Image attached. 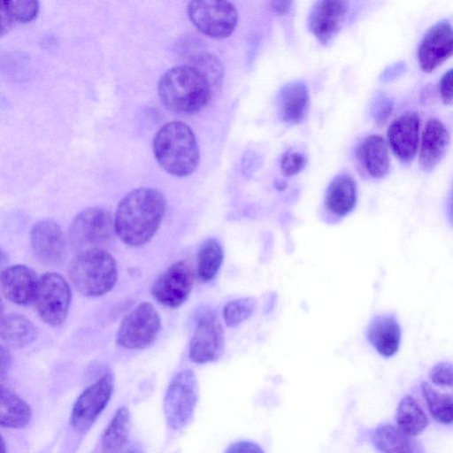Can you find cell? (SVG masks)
<instances>
[{
	"instance_id": "obj_28",
	"label": "cell",
	"mask_w": 453,
	"mask_h": 453,
	"mask_svg": "<svg viewBox=\"0 0 453 453\" xmlns=\"http://www.w3.org/2000/svg\"><path fill=\"white\" fill-rule=\"evenodd\" d=\"M224 258V250L214 238L206 239L197 254V275L201 281L211 280L219 272Z\"/></svg>"
},
{
	"instance_id": "obj_20",
	"label": "cell",
	"mask_w": 453,
	"mask_h": 453,
	"mask_svg": "<svg viewBox=\"0 0 453 453\" xmlns=\"http://www.w3.org/2000/svg\"><path fill=\"white\" fill-rule=\"evenodd\" d=\"M449 134L443 123L430 119L423 130L419 149V165L425 171L434 169L444 157Z\"/></svg>"
},
{
	"instance_id": "obj_9",
	"label": "cell",
	"mask_w": 453,
	"mask_h": 453,
	"mask_svg": "<svg viewBox=\"0 0 453 453\" xmlns=\"http://www.w3.org/2000/svg\"><path fill=\"white\" fill-rule=\"evenodd\" d=\"M71 298V288L66 280L59 273H46L38 280L34 304L45 323L58 326L67 317Z\"/></svg>"
},
{
	"instance_id": "obj_30",
	"label": "cell",
	"mask_w": 453,
	"mask_h": 453,
	"mask_svg": "<svg viewBox=\"0 0 453 453\" xmlns=\"http://www.w3.org/2000/svg\"><path fill=\"white\" fill-rule=\"evenodd\" d=\"M257 300L254 297H242L228 302L223 308V319L228 327H234L254 312Z\"/></svg>"
},
{
	"instance_id": "obj_6",
	"label": "cell",
	"mask_w": 453,
	"mask_h": 453,
	"mask_svg": "<svg viewBox=\"0 0 453 453\" xmlns=\"http://www.w3.org/2000/svg\"><path fill=\"white\" fill-rule=\"evenodd\" d=\"M114 218L104 207H90L80 211L71 222L68 230L73 250L81 252L103 249L112 238Z\"/></svg>"
},
{
	"instance_id": "obj_23",
	"label": "cell",
	"mask_w": 453,
	"mask_h": 453,
	"mask_svg": "<svg viewBox=\"0 0 453 453\" xmlns=\"http://www.w3.org/2000/svg\"><path fill=\"white\" fill-rule=\"evenodd\" d=\"M131 417L129 410L121 406L116 410L104 431L101 439V453H119L130 441Z\"/></svg>"
},
{
	"instance_id": "obj_3",
	"label": "cell",
	"mask_w": 453,
	"mask_h": 453,
	"mask_svg": "<svg viewBox=\"0 0 453 453\" xmlns=\"http://www.w3.org/2000/svg\"><path fill=\"white\" fill-rule=\"evenodd\" d=\"M152 147L159 165L173 176H188L198 165L199 148L196 136L183 122L165 124L155 134Z\"/></svg>"
},
{
	"instance_id": "obj_10",
	"label": "cell",
	"mask_w": 453,
	"mask_h": 453,
	"mask_svg": "<svg viewBox=\"0 0 453 453\" xmlns=\"http://www.w3.org/2000/svg\"><path fill=\"white\" fill-rule=\"evenodd\" d=\"M114 376L107 372L88 386L72 409L70 424L79 432H87L108 405L114 391Z\"/></svg>"
},
{
	"instance_id": "obj_42",
	"label": "cell",
	"mask_w": 453,
	"mask_h": 453,
	"mask_svg": "<svg viewBox=\"0 0 453 453\" xmlns=\"http://www.w3.org/2000/svg\"><path fill=\"white\" fill-rule=\"evenodd\" d=\"M0 453H6V446L3 437L0 434Z\"/></svg>"
},
{
	"instance_id": "obj_15",
	"label": "cell",
	"mask_w": 453,
	"mask_h": 453,
	"mask_svg": "<svg viewBox=\"0 0 453 453\" xmlns=\"http://www.w3.org/2000/svg\"><path fill=\"white\" fill-rule=\"evenodd\" d=\"M452 36V27L448 20L439 21L428 29L418 50V63L423 71H434L451 56Z\"/></svg>"
},
{
	"instance_id": "obj_22",
	"label": "cell",
	"mask_w": 453,
	"mask_h": 453,
	"mask_svg": "<svg viewBox=\"0 0 453 453\" xmlns=\"http://www.w3.org/2000/svg\"><path fill=\"white\" fill-rule=\"evenodd\" d=\"M357 158L366 173L372 178L384 177L390 165L387 145L381 136L369 135L357 148Z\"/></svg>"
},
{
	"instance_id": "obj_34",
	"label": "cell",
	"mask_w": 453,
	"mask_h": 453,
	"mask_svg": "<svg viewBox=\"0 0 453 453\" xmlns=\"http://www.w3.org/2000/svg\"><path fill=\"white\" fill-rule=\"evenodd\" d=\"M392 110V101L388 97L380 96L374 103L372 113L376 121L381 124L388 119Z\"/></svg>"
},
{
	"instance_id": "obj_16",
	"label": "cell",
	"mask_w": 453,
	"mask_h": 453,
	"mask_svg": "<svg viewBox=\"0 0 453 453\" xmlns=\"http://www.w3.org/2000/svg\"><path fill=\"white\" fill-rule=\"evenodd\" d=\"M357 200V188L355 179L346 173L338 174L326 191L324 221L331 224L341 221L354 210Z\"/></svg>"
},
{
	"instance_id": "obj_35",
	"label": "cell",
	"mask_w": 453,
	"mask_h": 453,
	"mask_svg": "<svg viewBox=\"0 0 453 453\" xmlns=\"http://www.w3.org/2000/svg\"><path fill=\"white\" fill-rule=\"evenodd\" d=\"M225 453H265V451L253 441H238L230 444Z\"/></svg>"
},
{
	"instance_id": "obj_25",
	"label": "cell",
	"mask_w": 453,
	"mask_h": 453,
	"mask_svg": "<svg viewBox=\"0 0 453 453\" xmlns=\"http://www.w3.org/2000/svg\"><path fill=\"white\" fill-rule=\"evenodd\" d=\"M36 329L25 316L10 313L0 319V339L13 348L25 347L35 341Z\"/></svg>"
},
{
	"instance_id": "obj_32",
	"label": "cell",
	"mask_w": 453,
	"mask_h": 453,
	"mask_svg": "<svg viewBox=\"0 0 453 453\" xmlns=\"http://www.w3.org/2000/svg\"><path fill=\"white\" fill-rule=\"evenodd\" d=\"M306 165V158L298 152H286L280 161L283 175L289 177L300 173Z\"/></svg>"
},
{
	"instance_id": "obj_36",
	"label": "cell",
	"mask_w": 453,
	"mask_h": 453,
	"mask_svg": "<svg viewBox=\"0 0 453 453\" xmlns=\"http://www.w3.org/2000/svg\"><path fill=\"white\" fill-rule=\"evenodd\" d=\"M440 94L445 104L452 102V70L447 71L440 81Z\"/></svg>"
},
{
	"instance_id": "obj_31",
	"label": "cell",
	"mask_w": 453,
	"mask_h": 453,
	"mask_svg": "<svg viewBox=\"0 0 453 453\" xmlns=\"http://www.w3.org/2000/svg\"><path fill=\"white\" fill-rule=\"evenodd\" d=\"M7 10L14 22L27 23L33 20L39 12L37 1H6Z\"/></svg>"
},
{
	"instance_id": "obj_26",
	"label": "cell",
	"mask_w": 453,
	"mask_h": 453,
	"mask_svg": "<svg viewBox=\"0 0 453 453\" xmlns=\"http://www.w3.org/2000/svg\"><path fill=\"white\" fill-rule=\"evenodd\" d=\"M31 417L29 405L14 392L0 385V426L21 428L29 423Z\"/></svg>"
},
{
	"instance_id": "obj_13",
	"label": "cell",
	"mask_w": 453,
	"mask_h": 453,
	"mask_svg": "<svg viewBox=\"0 0 453 453\" xmlns=\"http://www.w3.org/2000/svg\"><path fill=\"white\" fill-rule=\"evenodd\" d=\"M30 245L36 258L47 265H58L66 257V242L60 226L51 219L39 220L30 231Z\"/></svg>"
},
{
	"instance_id": "obj_1",
	"label": "cell",
	"mask_w": 453,
	"mask_h": 453,
	"mask_svg": "<svg viewBox=\"0 0 453 453\" xmlns=\"http://www.w3.org/2000/svg\"><path fill=\"white\" fill-rule=\"evenodd\" d=\"M165 210L166 200L160 191L135 188L119 201L113 219L114 231L125 244L142 246L157 231Z\"/></svg>"
},
{
	"instance_id": "obj_11",
	"label": "cell",
	"mask_w": 453,
	"mask_h": 453,
	"mask_svg": "<svg viewBox=\"0 0 453 453\" xmlns=\"http://www.w3.org/2000/svg\"><path fill=\"white\" fill-rule=\"evenodd\" d=\"M195 281L194 270L186 260L171 265L151 288L154 299L164 306L177 308L189 296Z\"/></svg>"
},
{
	"instance_id": "obj_33",
	"label": "cell",
	"mask_w": 453,
	"mask_h": 453,
	"mask_svg": "<svg viewBox=\"0 0 453 453\" xmlns=\"http://www.w3.org/2000/svg\"><path fill=\"white\" fill-rule=\"evenodd\" d=\"M429 379L436 386L449 387L452 385V365L449 362H440L429 372Z\"/></svg>"
},
{
	"instance_id": "obj_39",
	"label": "cell",
	"mask_w": 453,
	"mask_h": 453,
	"mask_svg": "<svg viewBox=\"0 0 453 453\" xmlns=\"http://www.w3.org/2000/svg\"><path fill=\"white\" fill-rule=\"evenodd\" d=\"M291 1H273L271 2V7L273 11L278 15H282L288 12L291 7Z\"/></svg>"
},
{
	"instance_id": "obj_5",
	"label": "cell",
	"mask_w": 453,
	"mask_h": 453,
	"mask_svg": "<svg viewBox=\"0 0 453 453\" xmlns=\"http://www.w3.org/2000/svg\"><path fill=\"white\" fill-rule=\"evenodd\" d=\"M198 383L190 369L179 372L169 382L163 402L167 426L175 431L186 427L193 419L198 401Z\"/></svg>"
},
{
	"instance_id": "obj_18",
	"label": "cell",
	"mask_w": 453,
	"mask_h": 453,
	"mask_svg": "<svg viewBox=\"0 0 453 453\" xmlns=\"http://www.w3.org/2000/svg\"><path fill=\"white\" fill-rule=\"evenodd\" d=\"M420 119L415 111L396 118L388 130V140L395 155L403 162L412 160L418 145Z\"/></svg>"
},
{
	"instance_id": "obj_14",
	"label": "cell",
	"mask_w": 453,
	"mask_h": 453,
	"mask_svg": "<svg viewBox=\"0 0 453 453\" xmlns=\"http://www.w3.org/2000/svg\"><path fill=\"white\" fill-rule=\"evenodd\" d=\"M348 11L347 1H317L309 12L308 27L321 43L326 44L341 30Z\"/></svg>"
},
{
	"instance_id": "obj_24",
	"label": "cell",
	"mask_w": 453,
	"mask_h": 453,
	"mask_svg": "<svg viewBox=\"0 0 453 453\" xmlns=\"http://www.w3.org/2000/svg\"><path fill=\"white\" fill-rule=\"evenodd\" d=\"M372 441L381 453H425L421 446L392 425L378 426Z\"/></svg>"
},
{
	"instance_id": "obj_17",
	"label": "cell",
	"mask_w": 453,
	"mask_h": 453,
	"mask_svg": "<svg viewBox=\"0 0 453 453\" xmlns=\"http://www.w3.org/2000/svg\"><path fill=\"white\" fill-rule=\"evenodd\" d=\"M38 280L33 269L25 265H15L0 273V290L10 302L18 305L34 303Z\"/></svg>"
},
{
	"instance_id": "obj_2",
	"label": "cell",
	"mask_w": 453,
	"mask_h": 453,
	"mask_svg": "<svg viewBox=\"0 0 453 453\" xmlns=\"http://www.w3.org/2000/svg\"><path fill=\"white\" fill-rule=\"evenodd\" d=\"M157 93L167 109L189 114L201 111L209 103L213 88L207 76L189 64L164 73L157 83Z\"/></svg>"
},
{
	"instance_id": "obj_12",
	"label": "cell",
	"mask_w": 453,
	"mask_h": 453,
	"mask_svg": "<svg viewBox=\"0 0 453 453\" xmlns=\"http://www.w3.org/2000/svg\"><path fill=\"white\" fill-rule=\"evenodd\" d=\"M224 330L218 317L211 311L203 314L188 346L189 359L196 364L217 360L224 350Z\"/></svg>"
},
{
	"instance_id": "obj_19",
	"label": "cell",
	"mask_w": 453,
	"mask_h": 453,
	"mask_svg": "<svg viewBox=\"0 0 453 453\" xmlns=\"http://www.w3.org/2000/svg\"><path fill=\"white\" fill-rule=\"evenodd\" d=\"M366 339L382 357H393L399 349L402 330L395 315L383 313L374 316L368 323Z\"/></svg>"
},
{
	"instance_id": "obj_21",
	"label": "cell",
	"mask_w": 453,
	"mask_h": 453,
	"mask_svg": "<svg viewBox=\"0 0 453 453\" xmlns=\"http://www.w3.org/2000/svg\"><path fill=\"white\" fill-rule=\"evenodd\" d=\"M309 103L306 85L301 81H291L285 84L278 95V111L283 121L298 124L307 114Z\"/></svg>"
},
{
	"instance_id": "obj_41",
	"label": "cell",
	"mask_w": 453,
	"mask_h": 453,
	"mask_svg": "<svg viewBox=\"0 0 453 453\" xmlns=\"http://www.w3.org/2000/svg\"><path fill=\"white\" fill-rule=\"evenodd\" d=\"M8 261V256L4 250L0 248V267H2Z\"/></svg>"
},
{
	"instance_id": "obj_37",
	"label": "cell",
	"mask_w": 453,
	"mask_h": 453,
	"mask_svg": "<svg viewBox=\"0 0 453 453\" xmlns=\"http://www.w3.org/2000/svg\"><path fill=\"white\" fill-rule=\"evenodd\" d=\"M12 20L7 10L5 0L0 1V36L5 35L12 27Z\"/></svg>"
},
{
	"instance_id": "obj_43",
	"label": "cell",
	"mask_w": 453,
	"mask_h": 453,
	"mask_svg": "<svg viewBox=\"0 0 453 453\" xmlns=\"http://www.w3.org/2000/svg\"><path fill=\"white\" fill-rule=\"evenodd\" d=\"M3 311H4V305H3L2 300L0 299V319L2 318Z\"/></svg>"
},
{
	"instance_id": "obj_29",
	"label": "cell",
	"mask_w": 453,
	"mask_h": 453,
	"mask_svg": "<svg viewBox=\"0 0 453 453\" xmlns=\"http://www.w3.org/2000/svg\"><path fill=\"white\" fill-rule=\"evenodd\" d=\"M421 391L431 416L444 425L452 423V397L436 391L429 383H421Z\"/></svg>"
},
{
	"instance_id": "obj_8",
	"label": "cell",
	"mask_w": 453,
	"mask_h": 453,
	"mask_svg": "<svg viewBox=\"0 0 453 453\" xmlns=\"http://www.w3.org/2000/svg\"><path fill=\"white\" fill-rule=\"evenodd\" d=\"M188 14L199 32L214 39L229 36L238 21L235 7L227 1H191L188 5Z\"/></svg>"
},
{
	"instance_id": "obj_27",
	"label": "cell",
	"mask_w": 453,
	"mask_h": 453,
	"mask_svg": "<svg viewBox=\"0 0 453 453\" xmlns=\"http://www.w3.org/2000/svg\"><path fill=\"white\" fill-rule=\"evenodd\" d=\"M397 429L403 434L414 437L428 425V418L411 395H405L400 401L395 416Z\"/></svg>"
},
{
	"instance_id": "obj_7",
	"label": "cell",
	"mask_w": 453,
	"mask_h": 453,
	"mask_svg": "<svg viewBox=\"0 0 453 453\" xmlns=\"http://www.w3.org/2000/svg\"><path fill=\"white\" fill-rule=\"evenodd\" d=\"M161 329V318L149 302L141 303L121 320L116 342L127 349H143L157 339Z\"/></svg>"
},
{
	"instance_id": "obj_38",
	"label": "cell",
	"mask_w": 453,
	"mask_h": 453,
	"mask_svg": "<svg viewBox=\"0 0 453 453\" xmlns=\"http://www.w3.org/2000/svg\"><path fill=\"white\" fill-rule=\"evenodd\" d=\"M12 365V356L9 350L0 344V380H3Z\"/></svg>"
},
{
	"instance_id": "obj_40",
	"label": "cell",
	"mask_w": 453,
	"mask_h": 453,
	"mask_svg": "<svg viewBox=\"0 0 453 453\" xmlns=\"http://www.w3.org/2000/svg\"><path fill=\"white\" fill-rule=\"evenodd\" d=\"M119 453H144L142 447L137 441H129V443Z\"/></svg>"
},
{
	"instance_id": "obj_4",
	"label": "cell",
	"mask_w": 453,
	"mask_h": 453,
	"mask_svg": "<svg viewBox=\"0 0 453 453\" xmlns=\"http://www.w3.org/2000/svg\"><path fill=\"white\" fill-rule=\"evenodd\" d=\"M68 276L79 293L97 297L114 287L118 279L117 264L104 249L81 251L72 260Z\"/></svg>"
}]
</instances>
